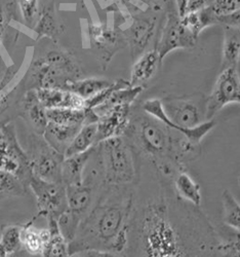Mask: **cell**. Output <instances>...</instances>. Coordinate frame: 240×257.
Here are the masks:
<instances>
[{
    "label": "cell",
    "mask_w": 240,
    "mask_h": 257,
    "mask_svg": "<svg viewBox=\"0 0 240 257\" xmlns=\"http://www.w3.org/2000/svg\"><path fill=\"white\" fill-rule=\"evenodd\" d=\"M144 88L142 85H135V87H127L123 89H118L114 91L111 96L109 97L102 105H100L97 108H95V112L99 114L100 112L111 108L114 106L119 105H132V103L137 99V97L143 92Z\"/></svg>",
    "instance_id": "4316f807"
},
{
    "label": "cell",
    "mask_w": 240,
    "mask_h": 257,
    "mask_svg": "<svg viewBox=\"0 0 240 257\" xmlns=\"http://www.w3.org/2000/svg\"><path fill=\"white\" fill-rule=\"evenodd\" d=\"M181 22L195 37L198 38L205 28L216 25V15L209 6L197 12L185 14L181 18Z\"/></svg>",
    "instance_id": "603a6c76"
},
{
    "label": "cell",
    "mask_w": 240,
    "mask_h": 257,
    "mask_svg": "<svg viewBox=\"0 0 240 257\" xmlns=\"http://www.w3.org/2000/svg\"><path fill=\"white\" fill-rule=\"evenodd\" d=\"M206 7V0H187L186 14L202 10Z\"/></svg>",
    "instance_id": "d590c367"
},
{
    "label": "cell",
    "mask_w": 240,
    "mask_h": 257,
    "mask_svg": "<svg viewBox=\"0 0 240 257\" xmlns=\"http://www.w3.org/2000/svg\"><path fill=\"white\" fill-rule=\"evenodd\" d=\"M34 31L38 38L49 37L54 41H56L58 37L63 34L64 27L59 23L54 4L47 5L40 11Z\"/></svg>",
    "instance_id": "ffe728a7"
},
{
    "label": "cell",
    "mask_w": 240,
    "mask_h": 257,
    "mask_svg": "<svg viewBox=\"0 0 240 257\" xmlns=\"http://www.w3.org/2000/svg\"><path fill=\"white\" fill-rule=\"evenodd\" d=\"M130 106L119 105L98 114V144L106 139L123 136L130 120Z\"/></svg>",
    "instance_id": "30bf717a"
},
{
    "label": "cell",
    "mask_w": 240,
    "mask_h": 257,
    "mask_svg": "<svg viewBox=\"0 0 240 257\" xmlns=\"http://www.w3.org/2000/svg\"><path fill=\"white\" fill-rule=\"evenodd\" d=\"M35 91L40 103L45 106L47 109L86 108L85 100L68 90L55 89V88H41V89H36Z\"/></svg>",
    "instance_id": "4fadbf2b"
},
{
    "label": "cell",
    "mask_w": 240,
    "mask_h": 257,
    "mask_svg": "<svg viewBox=\"0 0 240 257\" xmlns=\"http://www.w3.org/2000/svg\"><path fill=\"white\" fill-rule=\"evenodd\" d=\"M148 254L152 256H186L179 230L170 222L164 204L149 208L143 224Z\"/></svg>",
    "instance_id": "5b68a950"
},
{
    "label": "cell",
    "mask_w": 240,
    "mask_h": 257,
    "mask_svg": "<svg viewBox=\"0 0 240 257\" xmlns=\"http://www.w3.org/2000/svg\"><path fill=\"white\" fill-rule=\"evenodd\" d=\"M29 158L34 175L48 181L63 182L62 164L65 157L54 149L45 138L41 141L38 139L36 148Z\"/></svg>",
    "instance_id": "9c48e42d"
},
{
    "label": "cell",
    "mask_w": 240,
    "mask_h": 257,
    "mask_svg": "<svg viewBox=\"0 0 240 257\" xmlns=\"http://www.w3.org/2000/svg\"><path fill=\"white\" fill-rule=\"evenodd\" d=\"M216 25L240 29V10L228 15L216 16Z\"/></svg>",
    "instance_id": "836d02e7"
},
{
    "label": "cell",
    "mask_w": 240,
    "mask_h": 257,
    "mask_svg": "<svg viewBox=\"0 0 240 257\" xmlns=\"http://www.w3.org/2000/svg\"><path fill=\"white\" fill-rule=\"evenodd\" d=\"M3 137V127H0V139Z\"/></svg>",
    "instance_id": "ab89813d"
},
{
    "label": "cell",
    "mask_w": 240,
    "mask_h": 257,
    "mask_svg": "<svg viewBox=\"0 0 240 257\" xmlns=\"http://www.w3.org/2000/svg\"><path fill=\"white\" fill-rule=\"evenodd\" d=\"M221 200L224 224L234 231L240 232V204L229 189L222 192Z\"/></svg>",
    "instance_id": "83f0119b"
},
{
    "label": "cell",
    "mask_w": 240,
    "mask_h": 257,
    "mask_svg": "<svg viewBox=\"0 0 240 257\" xmlns=\"http://www.w3.org/2000/svg\"><path fill=\"white\" fill-rule=\"evenodd\" d=\"M23 109L27 119L32 124L36 133L42 135L49 123L47 108L43 106L35 90H28L23 98Z\"/></svg>",
    "instance_id": "ac0fdd59"
},
{
    "label": "cell",
    "mask_w": 240,
    "mask_h": 257,
    "mask_svg": "<svg viewBox=\"0 0 240 257\" xmlns=\"http://www.w3.org/2000/svg\"><path fill=\"white\" fill-rule=\"evenodd\" d=\"M130 200L97 205L81 221L75 239L69 244V255L85 250H100L117 256L127 244V218Z\"/></svg>",
    "instance_id": "6da1fadb"
},
{
    "label": "cell",
    "mask_w": 240,
    "mask_h": 257,
    "mask_svg": "<svg viewBox=\"0 0 240 257\" xmlns=\"http://www.w3.org/2000/svg\"><path fill=\"white\" fill-rule=\"evenodd\" d=\"M81 69L75 58L63 50H52L35 60L31 66L28 90L55 88L66 90L67 84L80 78Z\"/></svg>",
    "instance_id": "3957f363"
},
{
    "label": "cell",
    "mask_w": 240,
    "mask_h": 257,
    "mask_svg": "<svg viewBox=\"0 0 240 257\" xmlns=\"http://www.w3.org/2000/svg\"><path fill=\"white\" fill-rule=\"evenodd\" d=\"M83 217L67 208L57 218L58 225L63 237L70 244L74 239Z\"/></svg>",
    "instance_id": "f546056e"
},
{
    "label": "cell",
    "mask_w": 240,
    "mask_h": 257,
    "mask_svg": "<svg viewBox=\"0 0 240 257\" xmlns=\"http://www.w3.org/2000/svg\"><path fill=\"white\" fill-rule=\"evenodd\" d=\"M177 8H178V14L180 18H182L186 14V5L187 0H176Z\"/></svg>",
    "instance_id": "8d00e7d4"
},
{
    "label": "cell",
    "mask_w": 240,
    "mask_h": 257,
    "mask_svg": "<svg viewBox=\"0 0 240 257\" xmlns=\"http://www.w3.org/2000/svg\"><path fill=\"white\" fill-rule=\"evenodd\" d=\"M34 219L22 227V246L32 255L42 256L43 249L50 241L51 233L49 228L40 230L35 228L33 226Z\"/></svg>",
    "instance_id": "7402d4cb"
},
{
    "label": "cell",
    "mask_w": 240,
    "mask_h": 257,
    "mask_svg": "<svg viewBox=\"0 0 240 257\" xmlns=\"http://www.w3.org/2000/svg\"><path fill=\"white\" fill-rule=\"evenodd\" d=\"M19 6L23 20L28 26L37 22L40 14L39 0H19Z\"/></svg>",
    "instance_id": "1f68e13d"
},
{
    "label": "cell",
    "mask_w": 240,
    "mask_h": 257,
    "mask_svg": "<svg viewBox=\"0 0 240 257\" xmlns=\"http://www.w3.org/2000/svg\"><path fill=\"white\" fill-rule=\"evenodd\" d=\"M9 5L5 6L0 4V44H2L3 37L6 33V30L8 28V25L10 23V10H9Z\"/></svg>",
    "instance_id": "e575fe53"
},
{
    "label": "cell",
    "mask_w": 240,
    "mask_h": 257,
    "mask_svg": "<svg viewBox=\"0 0 240 257\" xmlns=\"http://www.w3.org/2000/svg\"><path fill=\"white\" fill-rule=\"evenodd\" d=\"M28 185L36 198L38 216L58 218L68 208L66 185L63 182L48 181L32 174Z\"/></svg>",
    "instance_id": "8992f818"
},
{
    "label": "cell",
    "mask_w": 240,
    "mask_h": 257,
    "mask_svg": "<svg viewBox=\"0 0 240 257\" xmlns=\"http://www.w3.org/2000/svg\"><path fill=\"white\" fill-rule=\"evenodd\" d=\"M49 221V230L51 233L50 241L43 249L42 256L50 257H63L69 255V244L62 235L56 217L50 216L47 218Z\"/></svg>",
    "instance_id": "484cf974"
},
{
    "label": "cell",
    "mask_w": 240,
    "mask_h": 257,
    "mask_svg": "<svg viewBox=\"0 0 240 257\" xmlns=\"http://www.w3.org/2000/svg\"><path fill=\"white\" fill-rule=\"evenodd\" d=\"M148 2L152 5V6H154V7H156V8H159V9H161L164 5H167L170 0H148Z\"/></svg>",
    "instance_id": "74e56055"
},
{
    "label": "cell",
    "mask_w": 240,
    "mask_h": 257,
    "mask_svg": "<svg viewBox=\"0 0 240 257\" xmlns=\"http://www.w3.org/2000/svg\"><path fill=\"white\" fill-rule=\"evenodd\" d=\"M210 7L216 16L228 15L240 10V0H213Z\"/></svg>",
    "instance_id": "d6a6232c"
},
{
    "label": "cell",
    "mask_w": 240,
    "mask_h": 257,
    "mask_svg": "<svg viewBox=\"0 0 240 257\" xmlns=\"http://www.w3.org/2000/svg\"><path fill=\"white\" fill-rule=\"evenodd\" d=\"M95 147L85 153L64 159L62 164V181L65 185H77L83 182L84 171Z\"/></svg>",
    "instance_id": "2e32d148"
},
{
    "label": "cell",
    "mask_w": 240,
    "mask_h": 257,
    "mask_svg": "<svg viewBox=\"0 0 240 257\" xmlns=\"http://www.w3.org/2000/svg\"><path fill=\"white\" fill-rule=\"evenodd\" d=\"M174 188H176L178 197L192 204L194 207L199 208L202 202L201 189L199 183L196 182L191 175L184 170H181L174 175Z\"/></svg>",
    "instance_id": "d6986e66"
},
{
    "label": "cell",
    "mask_w": 240,
    "mask_h": 257,
    "mask_svg": "<svg viewBox=\"0 0 240 257\" xmlns=\"http://www.w3.org/2000/svg\"><path fill=\"white\" fill-rule=\"evenodd\" d=\"M240 60V29L225 27L223 68H237Z\"/></svg>",
    "instance_id": "d4e9b609"
},
{
    "label": "cell",
    "mask_w": 240,
    "mask_h": 257,
    "mask_svg": "<svg viewBox=\"0 0 240 257\" xmlns=\"http://www.w3.org/2000/svg\"><path fill=\"white\" fill-rule=\"evenodd\" d=\"M160 63L161 61L156 50L144 53L133 66L132 77L129 80L130 85H142V83L150 80L156 73Z\"/></svg>",
    "instance_id": "e0dca14e"
},
{
    "label": "cell",
    "mask_w": 240,
    "mask_h": 257,
    "mask_svg": "<svg viewBox=\"0 0 240 257\" xmlns=\"http://www.w3.org/2000/svg\"><path fill=\"white\" fill-rule=\"evenodd\" d=\"M82 125L63 124L49 121L42 137L57 152L65 154Z\"/></svg>",
    "instance_id": "9a60e30c"
},
{
    "label": "cell",
    "mask_w": 240,
    "mask_h": 257,
    "mask_svg": "<svg viewBox=\"0 0 240 257\" xmlns=\"http://www.w3.org/2000/svg\"><path fill=\"white\" fill-rule=\"evenodd\" d=\"M89 37L92 48L100 53L105 63H108L120 49L127 45L125 37L104 24H91Z\"/></svg>",
    "instance_id": "8fae6325"
},
{
    "label": "cell",
    "mask_w": 240,
    "mask_h": 257,
    "mask_svg": "<svg viewBox=\"0 0 240 257\" xmlns=\"http://www.w3.org/2000/svg\"><path fill=\"white\" fill-rule=\"evenodd\" d=\"M99 179L84 176L83 182L77 185H67V205L70 210L79 214L83 218L89 214L95 197V188Z\"/></svg>",
    "instance_id": "7c38bea8"
},
{
    "label": "cell",
    "mask_w": 240,
    "mask_h": 257,
    "mask_svg": "<svg viewBox=\"0 0 240 257\" xmlns=\"http://www.w3.org/2000/svg\"><path fill=\"white\" fill-rule=\"evenodd\" d=\"M104 182L120 186L132 183L137 176L135 153L125 136L106 139L96 145Z\"/></svg>",
    "instance_id": "277c9868"
},
{
    "label": "cell",
    "mask_w": 240,
    "mask_h": 257,
    "mask_svg": "<svg viewBox=\"0 0 240 257\" xmlns=\"http://www.w3.org/2000/svg\"><path fill=\"white\" fill-rule=\"evenodd\" d=\"M114 81L104 78H84L70 81L66 90L78 95L84 100H89L101 93L102 91L111 87Z\"/></svg>",
    "instance_id": "cb8c5ba5"
},
{
    "label": "cell",
    "mask_w": 240,
    "mask_h": 257,
    "mask_svg": "<svg viewBox=\"0 0 240 257\" xmlns=\"http://www.w3.org/2000/svg\"><path fill=\"white\" fill-rule=\"evenodd\" d=\"M142 108L145 113L197 145L216 124L213 119L203 121L198 106L186 99H150L143 103Z\"/></svg>",
    "instance_id": "7a4b0ae2"
},
{
    "label": "cell",
    "mask_w": 240,
    "mask_h": 257,
    "mask_svg": "<svg viewBox=\"0 0 240 257\" xmlns=\"http://www.w3.org/2000/svg\"><path fill=\"white\" fill-rule=\"evenodd\" d=\"M27 185L25 181L16 174L0 169V198L7 196H25Z\"/></svg>",
    "instance_id": "f1b7e54d"
},
{
    "label": "cell",
    "mask_w": 240,
    "mask_h": 257,
    "mask_svg": "<svg viewBox=\"0 0 240 257\" xmlns=\"http://www.w3.org/2000/svg\"><path fill=\"white\" fill-rule=\"evenodd\" d=\"M98 124L97 122L85 123L81 126L79 132L76 134L66 152L64 154L65 158H69L75 155H79L90 151L98 144Z\"/></svg>",
    "instance_id": "44dd1931"
},
{
    "label": "cell",
    "mask_w": 240,
    "mask_h": 257,
    "mask_svg": "<svg viewBox=\"0 0 240 257\" xmlns=\"http://www.w3.org/2000/svg\"><path fill=\"white\" fill-rule=\"evenodd\" d=\"M8 256L15 254L22 246V227L18 225H9L3 228L2 240Z\"/></svg>",
    "instance_id": "4dcf8cb0"
},
{
    "label": "cell",
    "mask_w": 240,
    "mask_h": 257,
    "mask_svg": "<svg viewBox=\"0 0 240 257\" xmlns=\"http://www.w3.org/2000/svg\"><path fill=\"white\" fill-rule=\"evenodd\" d=\"M240 104V76L237 68H223L205 105V118L212 119L228 104Z\"/></svg>",
    "instance_id": "52a82bcc"
},
{
    "label": "cell",
    "mask_w": 240,
    "mask_h": 257,
    "mask_svg": "<svg viewBox=\"0 0 240 257\" xmlns=\"http://www.w3.org/2000/svg\"><path fill=\"white\" fill-rule=\"evenodd\" d=\"M6 256H8V253H7L3 243L0 242V257H6Z\"/></svg>",
    "instance_id": "f35d334b"
},
{
    "label": "cell",
    "mask_w": 240,
    "mask_h": 257,
    "mask_svg": "<svg viewBox=\"0 0 240 257\" xmlns=\"http://www.w3.org/2000/svg\"><path fill=\"white\" fill-rule=\"evenodd\" d=\"M155 21L151 19H136L125 33L127 45L130 47L132 56L137 58L147 48L149 42L154 35Z\"/></svg>",
    "instance_id": "5bb4252c"
},
{
    "label": "cell",
    "mask_w": 240,
    "mask_h": 257,
    "mask_svg": "<svg viewBox=\"0 0 240 257\" xmlns=\"http://www.w3.org/2000/svg\"><path fill=\"white\" fill-rule=\"evenodd\" d=\"M238 185H239V186H240V176H239V177H238Z\"/></svg>",
    "instance_id": "60d3db41"
},
{
    "label": "cell",
    "mask_w": 240,
    "mask_h": 257,
    "mask_svg": "<svg viewBox=\"0 0 240 257\" xmlns=\"http://www.w3.org/2000/svg\"><path fill=\"white\" fill-rule=\"evenodd\" d=\"M196 41H197V37H195L182 24L179 14L170 12L167 15L155 50L162 62V60L174 50L192 49L196 45Z\"/></svg>",
    "instance_id": "ba28073f"
}]
</instances>
